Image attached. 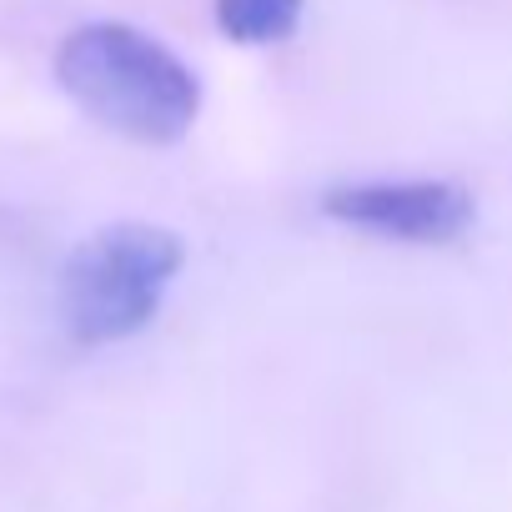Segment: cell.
<instances>
[{
	"mask_svg": "<svg viewBox=\"0 0 512 512\" xmlns=\"http://www.w3.org/2000/svg\"><path fill=\"white\" fill-rule=\"evenodd\" d=\"M322 211L332 221L397 236L412 246H447L472 226V196L452 181H367V186H337L322 196Z\"/></svg>",
	"mask_w": 512,
	"mask_h": 512,
	"instance_id": "cell-3",
	"label": "cell"
},
{
	"mask_svg": "<svg viewBox=\"0 0 512 512\" xmlns=\"http://www.w3.org/2000/svg\"><path fill=\"white\" fill-rule=\"evenodd\" d=\"M186 262V246L166 226L121 221L86 236L61 272V317L81 347L136 337Z\"/></svg>",
	"mask_w": 512,
	"mask_h": 512,
	"instance_id": "cell-2",
	"label": "cell"
},
{
	"mask_svg": "<svg viewBox=\"0 0 512 512\" xmlns=\"http://www.w3.org/2000/svg\"><path fill=\"white\" fill-rule=\"evenodd\" d=\"M56 81L91 121L141 146L181 141L201 111L196 76L161 41L121 21L71 31L56 51Z\"/></svg>",
	"mask_w": 512,
	"mask_h": 512,
	"instance_id": "cell-1",
	"label": "cell"
},
{
	"mask_svg": "<svg viewBox=\"0 0 512 512\" xmlns=\"http://www.w3.org/2000/svg\"><path fill=\"white\" fill-rule=\"evenodd\" d=\"M302 21V0H216V26L241 46L287 41Z\"/></svg>",
	"mask_w": 512,
	"mask_h": 512,
	"instance_id": "cell-4",
	"label": "cell"
}]
</instances>
